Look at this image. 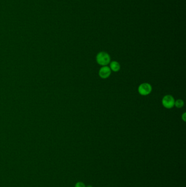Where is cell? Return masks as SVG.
<instances>
[{"label":"cell","mask_w":186,"mask_h":187,"mask_svg":"<svg viewBox=\"0 0 186 187\" xmlns=\"http://www.w3.org/2000/svg\"><path fill=\"white\" fill-rule=\"evenodd\" d=\"M96 61L101 66H107L111 61V58L109 54L107 52H101L98 53L96 56Z\"/></svg>","instance_id":"6da1fadb"},{"label":"cell","mask_w":186,"mask_h":187,"mask_svg":"<svg viewBox=\"0 0 186 187\" xmlns=\"http://www.w3.org/2000/svg\"><path fill=\"white\" fill-rule=\"evenodd\" d=\"M152 90V86L148 83H142L138 87V92L142 96H146L149 95L151 93Z\"/></svg>","instance_id":"7a4b0ae2"},{"label":"cell","mask_w":186,"mask_h":187,"mask_svg":"<svg viewBox=\"0 0 186 187\" xmlns=\"http://www.w3.org/2000/svg\"><path fill=\"white\" fill-rule=\"evenodd\" d=\"M163 106L167 109H170L174 106L175 99L170 95H167L163 97L162 99Z\"/></svg>","instance_id":"3957f363"},{"label":"cell","mask_w":186,"mask_h":187,"mask_svg":"<svg viewBox=\"0 0 186 187\" xmlns=\"http://www.w3.org/2000/svg\"><path fill=\"white\" fill-rule=\"evenodd\" d=\"M111 73V70L110 68L107 66H104L100 68L99 71V75L102 79H106L109 77Z\"/></svg>","instance_id":"277c9868"},{"label":"cell","mask_w":186,"mask_h":187,"mask_svg":"<svg viewBox=\"0 0 186 187\" xmlns=\"http://www.w3.org/2000/svg\"><path fill=\"white\" fill-rule=\"evenodd\" d=\"M110 63V68L111 70L115 72H118L120 71L121 68L120 64L118 61H113Z\"/></svg>","instance_id":"5b68a950"},{"label":"cell","mask_w":186,"mask_h":187,"mask_svg":"<svg viewBox=\"0 0 186 187\" xmlns=\"http://www.w3.org/2000/svg\"><path fill=\"white\" fill-rule=\"evenodd\" d=\"M174 106H175L178 108H181L184 106V101L181 99H178L176 101H175Z\"/></svg>","instance_id":"8992f818"},{"label":"cell","mask_w":186,"mask_h":187,"mask_svg":"<svg viewBox=\"0 0 186 187\" xmlns=\"http://www.w3.org/2000/svg\"><path fill=\"white\" fill-rule=\"evenodd\" d=\"M75 187H86L83 183L82 182H78L75 185Z\"/></svg>","instance_id":"52a82bcc"},{"label":"cell","mask_w":186,"mask_h":187,"mask_svg":"<svg viewBox=\"0 0 186 187\" xmlns=\"http://www.w3.org/2000/svg\"><path fill=\"white\" fill-rule=\"evenodd\" d=\"M182 119L184 120V122H186V113H184V114H182Z\"/></svg>","instance_id":"ba28073f"},{"label":"cell","mask_w":186,"mask_h":187,"mask_svg":"<svg viewBox=\"0 0 186 187\" xmlns=\"http://www.w3.org/2000/svg\"><path fill=\"white\" fill-rule=\"evenodd\" d=\"M87 187H92L91 185H89V186H87Z\"/></svg>","instance_id":"9c48e42d"}]
</instances>
